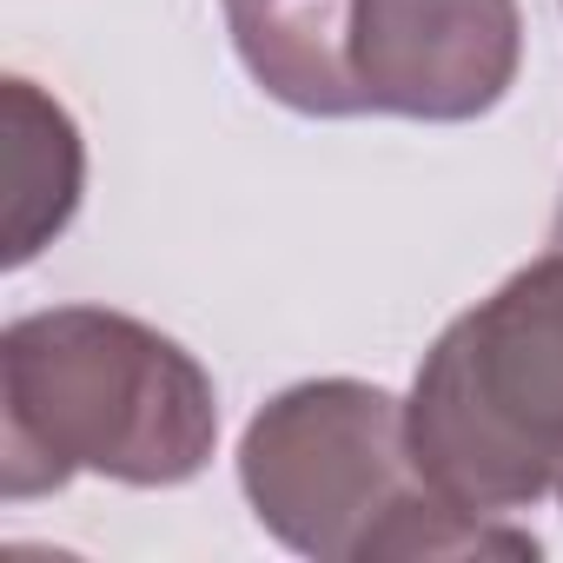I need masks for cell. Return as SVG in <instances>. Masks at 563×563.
<instances>
[{
    "mask_svg": "<svg viewBox=\"0 0 563 563\" xmlns=\"http://www.w3.org/2000/svg\"><path fill=\"white\" fill-rule=\"evenodd\" d=\"M411 451L471 504L563 484V239L438 345L418 378Z\"/></svg>",
    "mask_w": 563,
    "mask_h": 563,
    "instance_id": "2",
    "label": "cell"
},
{
    "mask_svg": "<svg viewBox=\"0 0 563 563\" xmlns=\"http://www.w3.org/2000/svg\"><path fill=\"white\" fill-rule=\"evenodd\" d=\"M199 378L179 345L107 319V312H41L8 332V477L27 457H47L41 484H60L74 464L113 471L133 484H173L199 471L212 438V398H159Z\"/></svg>",
    "mask_w": 563,
    "mask_h": 563,
    "instance_id": "1",
    "label": "cell"
}]
</instances>
